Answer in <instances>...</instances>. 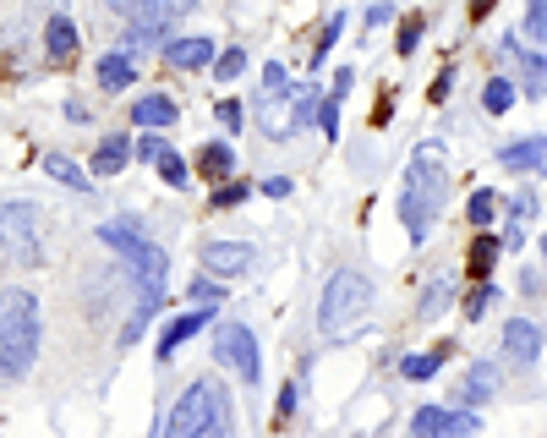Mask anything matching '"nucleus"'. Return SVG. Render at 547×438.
I'll use <instances>...</instances> for the list:
<instances>
[{"mask_svg": "<svg viewBox=\"0 0 547 438\" xmlns=\"http://www.w3.org/2000/svg\"><path fill=\"white\" fill-rule=\"evenodd\" d=\"M318 126H323V132H329V137H340V99H318Z\"/></svg>", "mask_w": 547, "mask_h": 438, "instance_id": "33", "label": "nucleus"}, {"mask_svg": "<svg viewBox=\"0 0 547 438\" xmlns=\"http://www.w3.org/2000/svg\"><path fill=\"white\" fill-rule=\"evenodd\" d=\"M154 170H159V181H165V187H186V159H181L170 143L154 154Z\"/></svg>", "mask_w": 547, "mask_h": 438, "instance_id": "24", "label": "nucleus"}, {"mask_svg": "<svg viewBox=\"0 0 547 438\" xmlns=\"http://www.w3.org/2000/svg\"><path fill=\"white\" fill-rule=\"evenodd\" d=\"M132 28H154V33H170L181 17H192L197 0H110Z\"/></svg>", "mask_w": 547, "mask_h": 438, "instance_id": "8", "label": "nucleus"}, {"mask_svg": "<svg viewBox=\"0 0 547 438\" xmlns=\"http://www.w3.org/2000/svg\"><path fill=\"white\" fill-rule=\"evenodd\" d=\"M192 302L197 307H219V302H225V291H219V285L203 274V280H192Z\"/></svg>", "mask_w": 547, "mask_h": 438, "instance_id": "34", "label": "nucleus"}, {"mask_svg": "<svg viewBox=\"0 0 547 438\" xmlns=\"http://www.w3.org/2000/svg\"><path fill=\"white\" fill-rule=\"evenodd\" d=\"M252 263H258V252L247 247V241H208L203 247V269H214L219 280H236V274H247Z\"/></svg>", "mask_w": 547, "mask_h": 438, "instance_id": "9", "label": "nucleus"}, {"mask_svg": "<svg viewBox=\"0 0 547 438\" xmlns=\"http://www.w3.org/2000/svg\"><path fill=\"white\" fill-rule=\"evenodd\" d=\"M340 33H345V17H329V28H323L318 50H312V66H323V61H329V50L340 44Z\"/></svg>", "mask_w": 547, "mask_h": 438, "instance_id": "29", "label": "nucleus"}, {"mask_svg": "<svg viewBox=\"0 0 547 438\" xmlns=\"http://www.w3.org/2000/svg\"><path fill=\"white\" fill-rule=\"evenodd\" d=\"M203 324H208V313H186V318H176V324L165 329V340H159V356H176L181 345L192 340V334L203 329Z\"/></svg>", "mask_w": 547, "mask_h": 438, "instance_id": "19", "label": "nucleus"}, {"mask_svg": "<svg viewBox=\"0 0 547 438\" xmlns=\"http://www.w3.org/2000/svg\"><path fill=\"white\" fill-rule=\"evenodd\" d=\"M263 192H269V198H290V181L285 176H269V181H263Z\"/></svg>", "mask_w": 547, "mask_h": 438, "instance_id": "44", "label": "nucleus"}, {"mask_svg": "<svg viewBox=\"0 0 547 438\" xmlns=\"http://www.w3.org/2000/svg\"><path fill=\"white\" fill-rule=\"evenodd\" d=\"M126 159H132V143H126V137H104L99 154H93V170H99V176H115V170H126Z\"/></svg>", "mask_w": 547, "mask_h": 438, "instance_id": "18", "label": "nucleus"}, {"mask_svg": "<svg viewBox=\"0 0 547 438\" xmlns=\"http://www.w3.org/2000/svg\"><path fill=\"white\" fill-rule=\"evenodd\" d=\"M44 50H50L55 61H72L77 55V22L72 17H50V28H44Z\"/></svg>", "mask_w": 547, "mask_h": 438, "instance_id": "14", "label": "nucleus"}, {"mask_svg": "<svg viewBox=\"0 0 547 438\" xmlns=\"http://www.w3.org/2000/svg\"><path fill=\"white\" fill-rule=\"evenodd\" d=\"M296 406H301V384H285L279 389V417H290Z\"/></svg>", "mask_w": 547, "mask_h": 438, "instance_id": "39", "label": "nucleus"}, {"mask_svg": "<svg viewBox=\"0 0 547 438\" xmlns=\"http://www.w3.org/2000/svg\"><path fill=\"white\" fill-rule=\"evenodd\" d=\"M230 170H236V154H230L225 143H203V154H197V176H203V181H225Z\"/></svg>", "mask_w": 547, "mask_h": 438, "instance_id": "15", "label": "nucleus"}, {"mask_svg": "<svg viewBox=\"0 0 547 438\" xmlns=\"http://www.w3.org/2000/svg\"><path fill=\"white\" fill-rule=\"evenodd\" d=\"M372 313V285L362 280L356 269H340L323 291V307H318V329L329 340H345V334L362 329V318Z\"/></svg>", "mask_w": 547, "mask_h": 438, "instance_id": "4", "label": "nucleus"}, {"mask_svg": "<svg viewBox=\"0 0 547 438\" xmlns=\"http://www.w3.org/2000/svg\"><path fill=\"white\" fill-rule=\"evenodd\" d=\"M219 126H230V132L241 126V105H236V99H225V105H219Z\"/></svg>", "mask_w": 547, "mask_h": 438, "instance_id": "41", "label": "nucleus"}, {"mask_svg": "<svg viewBox=\"0 0 547 438\" xmlns=\"http://www.w3.org/2000/svg\"><path fill=\"white\" fill-rule=\"evenodd\" d=\"M165 428L176 433V438H192V433H230V395H225V384H214V378H197V384L176 400V411H170Z\"/></svg>", "mask_w": 547, "mask_h": 438, "instance_id": "5", "label": "nucleus"}, {"mask_svg": "<svg viewBox=\"0 0 547 438\" xmlns=\"http://www.w3.org/2000/svg\"><path fill=\"white\" fill-rule=\"evenodd\" d=\"M493 302H498V291H493V285L482 280V285H476L471 296H465V318H482V313H487V307H493Z\"/></svg>", "mask_w": 547, "mask_h": 438, "instance_id": "31", "label": "nucleus"}, {"mask_svg": "<svg viewBox=\"0 0 547 438\" xmlns=\"http://www.w3.org/2000/svg\"><path fill=\"white\" fill-rule=\"evenodd\" d=\"M498 389V367L493 362H476L471 373H465V400H487Z\"/></svg>", "mask_w": 547, "mask_h": 438, "instance_id": "23", "label": "nucleus"}, {"mask_svg": "<svg viewBox=\"0 0 547 438\" xmlns=\"http://www.w3.org/2000/svg\"><path fill=\"white\" fill-rule=\"evenodd\" d=\"M482 105L493 110V115H504L509 105H515V83H509V77H493V83H487V94H482Z\"/></svg>", "mask_w": 547, "mask_h": 438, "instance_id": "27", "label": "nucleus"}, {"mask_svg": "<svg viewBox=\"0 0 547 438\" xmlns=\"http://www.w3.org/2000/svg\"><path fill=\"white\" fill-rule=\"evenodd\" d=\"M44 170H50V176L61 181V187H77V192H88L83 170H77V165H72V159H66V154H44Z\"/></svg>", "mask_w": 547, "mask_h": 438, "instance_id": "25", "label": "nucleus"}, {"mask_svg": "<svg viewBox=\"0 0 547 438\" xmlns=\"http://www.w3.org/2000/svg\"><path fill=\"white\" fill-rule=\"evenodd\" d=\"M444 356H449V351H427V356H405V362H400V373H405V378H433V373H438V367H444Z\"/></svg>", "mask_w": 547, "mask_h": 438, "instance_id": "28", "label": "nucleus"}, {"mask_svg": "<svg viewBox=\"0 0 547 438\" xmlns=\"http://www.w3.org/2000/svg\"><path fill=\"white\" fill-rule=\"evenodd\" d=\"M132 121H137V126H170V121H176V99H165V94L137 99V105H132Z\"/></svg>", "mask_w": 547, "mask_h": 438, "instance_id": "17", "label": "nucleus"}, {"mask_svg": "<svg viewBox=\"0 0 547 438\" xmlns=\"http://www.w3.org/2000/svg\"><path fill=\"white\" fill-rule=\"evenodd\" d=\"M307 121H318V88L301 83L296 94H290V132H301Z\"/></svg>", "mask_w": 547, "mask_h": 438, "instance_id": "22", "label": "nucleus"}, {"mask_svg": "<svg viewBox=\"0 0 547 438\" xmlns=\"http://www.w3.org/2000/svg\"><path fill=\"white\" fill-rule=\"evenodd\" d=\"M389 17H394V6H389V0H372V6H367V22H372V28H383Z\"/></svg>", "mask_w": 547, "mask_h": 438, "instance_id": "40", "label": "nucleus"}, {"mask_svg": "<svg viewBox=\"0 0 547 438\" xmlns=\"http://www.w3.org/2000/svg\"><path fill=\"white\" fill-rule=\"evenodd\" d=\"M449 296H455V280H433V285L422 291V318H438V313L449 307Z\"/></svg>", "mask_w": 547, "mask_h": 438, "instance_id": "26", "label": "nucleus"}, {"mask_svg": "<svg viewBox=\"0 0 547 438\" xmlns=\"http://www.w3.org/2000/svg\"><path fill=\"white\" fill-rule=\"evenodd\" d=\"M411 433H482L476 411H444V406H422L411 417Z\"/></svg>", "mask_w": 547, "mask_h": 438, "instance_id": "10", "label": "nucleus"}, {"mask_svg": "<svg viewBox=\"0 0 547 438\" xmlns=\"http://www.w3.org/2000/svg\"><path fill=\"white\" fill-rule=\"evenodd\" d=\"M0 247L6 258H39V209L33 203H0Z\"/></svg>", "mask_w": 547, "mask_h": 438, "instance_id": "6", "label": "nucleus"}, {"mask_svg": "<svg viewBox=\"0 0 547 438\" xmlns=\"http://www.w3.org/2000/svg\"><path fill=\"white\" fill-rule=\"evenodd\" d=\"M0 269H6V247H0Z\"/></svg>", "mask_w": 547, "mask_h": 438, "instance_id": "46", "label": "nucleus"}, {"mask_svg": "<svg viewBox=\"0 0 547 438\" xmlns=\"http://www.w3.org/2000/svg\"><path fill=\"white\" fill-rule=\"evenodd\" d=\"M39 356V302L33 291L0 296V378H22Z\"/></svg>", "mask_w": 547, "mask_h": 438, "instance_id": "2", "label": "nucleus"}, {"mask_svg": "<svg viewBox=\"0 0 547 438\" xmlns=\"http://www.w3.org/2000/svg\"><path fill=\"white\" fill-rule=\"evenodd\" d=\"M263 88H269V94H285V66H263Z\"/></svg>", "mask_w": 547, "mask_h": 438, "instance_id": "38", "label": "nucleus"}, {"mask_svg": "<svg viewBox=\"0 0 547 438\" xmlns=\"http://www.w3.org/2000/svg\"><path fill=\"white\" fill-rule=\"evenodd\" d=\"M416 44H422V22L411 17V22H405V28H400V55H411Z\"/></svg>", "mask_w": 547, "mask_h": 438, "instance_id": "37", "label": "nucleus"}, {"mask_svg": "<svg viewBox=\"0 0 547 438\" xmlns=\"http://www.w3.org/2000/svg\"><path fill=\"white\" fill-rule=\"evenodd\" d=\"M449 198V170H444V148L438 143H422L411 154V176H405V192H400V219L411 230V241H427L438 209Z\"/></svg>", "mask_w": 547, "mask_h": 438, "instance_id": "1", "label": "nucleus"}, {"mask_svg": "<svg viewBox=\"0 0 547 438\" xmlns=\"http://www.w3.org/2000/svg\"><path fill=\"white\" fill-rule=\"evenodd\" d=\"M241 198H247V187H241V181H230V187H219V192H214V209H236Z\"/></svg>", "mask_w": 547, "mask_h": 438, "instance_id": "36", "label": "nucleus"}, {"mask_svg": "<svg viewBox=\"0 0 547 438\" xmlns=\"http://www.w3.org/2000/svg\"><path fill=\"white\" fill-rule=\"evenodd\" d=\"M542 154H547L542 137H520V143H504V148H498V159H504L509 170H542Z\"/></svg>", "mask_w": 547, "mask_h": 438, "instance_id": "13", "label": "nucleus"}, {"mask_svg": "<svg viewBox=\"0 0 547 438\" xmlns=\"http://www.w3.org/2000/svg\"><path fill=\"white\" fill-rule=\"evenodd\" d=\"M214 362H225L230 373H241L247 384H258V378H263L258 340H252L247 324H219V334H214Z\"/></svg>", "mask_w": 547, "mask_h": 438, "instance_id": "7", "label": "nucleus"}, {"mask_svg": "<svg viewBox=\"0 0 547 438\" xmlns=\"http://www.w3.org/2000/svg\"><path fill=\"white\" fill-rule=\"evenodd\" d=\"M504 55L526 66V94H531V99H542V55H537V50H515V33L504 39Z\"/></svg>", "mask_w": 547, "mask_h": 438, "instance_id": "20", "label": "nucleus"}, {"mask_svg": "<svg viewBox=\"0 0 547 438\" xmlns=\"http://www.w3.org/2000/svg\"><path fill=\"white\" fill-rule=\"evenodd\" d=\"M99 241H104V247H115L126 263H132L137 296L165 307V291H170V258H165V252H159L154 241H143L137 230H126V225H99Z\"/></svg>", "mask_w": 547, "mask_h": 438, "instance_id": "3", "label": "nucleus"}, {"mask_svg": "<svg viewBox=\"0 0 547 438\" xmlns=\"http://www.w3.org/2000/svg\"><path fill=\"white\" fill-rule=\"evenodd\" d=\"M493 214H498V198H493V192H476V198H471V225L487 230V225H493Z\"/></svg>", "mask_w": 547, "mask_h": 438, "instance_id": "30", "label": "nucleus"}, {"mask_svg": "<svg viewBox=\"0 0 547 438\" xmlns=\"http://www.w3.org/2000/svg\"><path fill=\"white\" fill-rule=\"evenodd\" d=\"M159 50H165V61L181 66V72H197V66L214 61V44H208V39H165Z\"/></svg>", "mask_w": 547, "mask_h": 438, "instance_id": "12", "label": "nucleus"}, {"mask_svg": "<svg viewBox=\"0 0 547 438\" xmlns=\"http://www.w3.org/2000/svg\"><path fill=\"white\" fill-rule=\"evenodd\" d=\"M449 88H455V72H438V83H433V94H427V99H449Z\"/></svg>", "mask_w": 547, "mask_h": 438, "instance_id": "43", "label": "nucleus"}, {"mask_svg": "<svg viewBox=\"0 0 547 438\" xmlns=\"http://www.w3.org/2000/svg\"><path fill=\"white\" fill-rule=\"evenodd\" d=\"M132 77H137L132 55H104V61H99V83H104V94H121V88H132Z\"/></svg>", "mask_w": 547, "mask_h": 438, "instance_id": "16", "label": "nucleus"}, {"mask_svg": "<svg viewBox=\"0 0 547 438\" xmlns=\"http://www.w3.org/2000/svg\"><path fill=\"white\" fill-rule=\"evenodd\" d=\"M520 241H526V230H520V225H509V230H504V236H498V247H509V252H520Z\"/></svg>", "mask_w": 547, "mask_h": 438, "instance_id": "42", "label": "nucleus"}, {"mask_svg": "<svg viewBox=\"0 0 547 438\" xmlns=\"http://www.w3.org/2000/svg\"><path fill=\"white\" fill-rule=\"evenodd\" d=\"M498 236H476L471 241V280H487V274H493V263H498Z\"/></svg>", "mask_w": 547, "mask_h": 438, "instance_id": "21", "label": "nucleus"}, {"mask_svg": "<svg viewBox=\"0 0 547 438\" xmlns=\"http://www.w3.org/2000/svg\"><path fill=\"white\" fill-rule=\"evenodd\" d=\"M504 351L515 356L520 367L542 362V329L531 324V318H509V324H504Z\"/></svg>", "mask_w": 547, "mask_h": 438, "instance_id": "11", "label": "nucleus"}, {"mask_svg": "<svg viewBox=\"0 0 547 438\" xmlns=\"http://www.w3.org/2000/svg\"><path fill=\"white\" fill-rule=\"evenodd\" d=\"M542 28H547V0H526V33L542 39Z\"/></svg>", "mask_w": 547, "mask_h": 438, "instance_id": "35", "label": "nucleus"}, {"mask_svg": "<svg viewBox=\"0 0 547 438\" xmlns=\"http://www.w3.org/2000/svg\"><path fill=\"white\" fill-rule=\"evenodd\" d=\"M241 72H247V55H241V50H225V55L214 61V77H219V83H230V77H241Z\"/></svg>", "mask_w": 547, "mask_h": 438, "instance_id": "32", "label": "nucleus"}, {"mask_svg": "<svg viewBox=\"0 0 547 438\" xmlns=\"http://www.w3.org/2000/svg\"><path fill=\"white\" fill-rule=\"evenodd\" d=\"M493 11V0H471V17H487Z\"/></svg>", "mask_w": 547, "mask_h": 438, "instance_id": "45", "label": "nucleus"}]
</instances>
